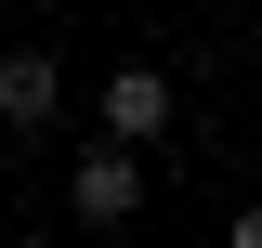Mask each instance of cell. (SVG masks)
I'll use <instances>...</instances> for the list:
<instances>
[{"label":"cell","mask_w":262,"mask_h":248,"mask_svg":"<svg viewBox=\"0 0 262 248\" xmlns=\"http://www.w3.org/2000/svg\"><path fill=\"white\" fill-rule=\"evenodd\" d=\"M66 209L92 222V235H118V222L144 209V144H118V131H105V144L79 157V183H66Z\"/></svg>","instance_id":"6da1fadb"},{"label":"cell","mask_w":262,"mask_h":248,"mask_svg":"<svg viewBox=\"0 0 262 248\" xmlns=\"http://www.w3.org/2000/svg\"><path fill=\"white\" fill-rule=\"evenodd\" d=\"M0 118L13 131H53L66 118V65L53 53H0Z\"/></svg>","instance_id":"7a4b0ae2"},{"label":"cell","mask_w":262,"mask_h":248,"mask_svg":"<svg viewBox=\"0 0 262 248\" xmlns=\"http://www.w3.org/2000/svg\"><path fill=\"white\" fill-rule=\"evenodd\" d=\"M105 131H118V144H158L170 131V79L158 65H118V79H105Z\"/></svg>","instance_id":"3957f363"}]
</instances>
